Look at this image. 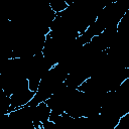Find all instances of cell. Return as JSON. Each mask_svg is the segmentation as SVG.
<instances>
[{"label":"cell","mask_w":129,"mask_h":129,"mask_svg":"<svg viewBox=\"0 0 129 129\" xmlns=\"http://www.w3.org/2000/svg\"><path fill=\"white\" fill-rule=\"evenodd\" d=\"M104 7L103 0H75L56 15L68 26L83 34L96 21Z\"/></svg>","instance_id":"obj_1"},{"label":"cell","mask_w":129,"mask_h":129,"mask_svg":"<svg viewBox=\"0 0 129 129\" xmlns=\"http://www.w3.org/2000/svg\"><path fill=\"white\" fill-rule=\"evenodd\" d=\"M129 9V0H119L117 2L106 5L96 21L80 35L79 42L84 45L88 43L94 36H97L105 29L113 26H118L120 20L123 18L127 10Z\"/></svg>","instance_id":"obj_2"},{"label":"cell","mask_w":129,"mask_h":129,"mask_svg":"<svg viewBox=\"0 0 129 129\" xmlns=\"http://www.w3.org/2000/svg\"><path fill=\"white\" fill-rule=\"evenodd\" d=\"M105 94L83 92L77 90L66 113L74 118L92 117L100 114Z\"/></svg>","instance_id":"obj_3"},{"label":"cell","mask_w":129,"mask_h":129,"mask_svg":"<svg viewBox=\"0 0 129 129\" xmlns=\"http://www.w3.org/2000/svg\"><path fill=\"white\" fill-rule=\"evenodd\" d=\"M68 75L69 72L60 63L54 64L45 73L39 83L34 97L27 105H37L41 102H45L61 85L64 84Z\"/></svg>","instance_id":"obj_4"},{"label":"cell","mask_w":129,"mask_h":129,"mask_svg":"<svg viewBox=\"0 0 129 129\" xmlns=\"http://www.w3.org/2000/svg\"><path fill=\"white\" fill-rule=\"evenodd\" d=\"M129 112V95L118 90L105 94L100 114L104 116L114 127L119 120Z\"/></svg>","instance_id":"obj_5"},{"label":"cell","mask_w":129,"mask_h":129,"mask_svg":"<svg viewBox=\"0 0 129 129\" xmlns=\"http://www.w3.org/2000/svg\"><path fill=\"white\" fill-rule=\"evenodd\" d=\"M78 88L70 87L66 84L61 85L46 101L45 103L51 110V113L60 115L66 113L69 108Z\"/></svg>","instance_id":"obj_6"},{"label":"cell","mask_w":129,"mask_h":129,"mask_svg":"<svg viewBox=\"0 0 129 129\" xmlns=\"http://www.w3.org/2000/svg\"><path fill=\"white\" fill-rule=\"evenodd\" d=\"M34 95H35V92L30 90L29 85H26V86L22 87L21 89H19L18 91H16L15 93H13L10 96V100H11L10 112L27 105L32 100Z\"/></svg>","instance_id":"obj_7"},{"label":"cell","mask_w":129,"mask_h":129,"mask_svg":"<svg viewBox=\"0 0 129 129\" xmlns=\"http://www.w3.org/2000/svg\"><path fill=\"white\" fill-rule=\"evenodd\" d=\"M48 3H49V6L51 7V9L56 13L63 11L69 6V4L66 2V0H48Z\"/></svg>","instance_id":"obj_8"},{"label":"cell","mask_w":129,"mask_h":129,"mask_svg":"<svg viewBox=\"0 0 129 129\" xmlns=\"http://www.w3.org/2000/svg\"><path fill=\"white\" fill-rule=\"evenodd\" d=\"M117 90L120 91V92H122V93H124V94L129 95V76H128V78L121 84V86H120Z\"/></svg>","instance_id":"obj_9"},{"label":"cell","mask_w":129,"mask_h":129,"mask_svg":"<svg viewBox=\"0 0 129 129\" xmlns=\"http://www.w3.org/2000/svg\"><path fill=\"white\" fill-rule=\"evenodd\" d=\"M103 1H104V3H105V6H106V5H108V4L117 2V1H119V0H103Z\"/></svg>","instance_id":"obj_10"}]
</instances>
